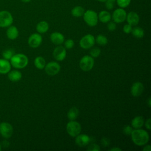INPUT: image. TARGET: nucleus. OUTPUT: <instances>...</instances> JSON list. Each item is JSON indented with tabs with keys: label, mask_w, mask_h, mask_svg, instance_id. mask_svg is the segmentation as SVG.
Segmentation results:
<instances>
[{
	"label": "nucleus",
	"mask_w": 151,
	"mask_h": 151,
	"mask_svg": "<svg viewBox=\"0 0 151 151\" xmlns=\"http://www.w3.org/2000/svg\"><path fill=\"white\" fill-rule=\"evenodd\" d=\"M130 135L133 142L137 146H143L146 145L149 140L148 133L143 129H137L133 130Z\"/></svg>",
	"instance_id": "obj_1"
},
{
	"label": "nucleus",
	"mask_w": 151,
	"mask_h": 151,
	"mask_svg": "<svg viewBox=\"0 0 151 151\" xmlns=\"http://www.w3.org/2000/svg\"><path fill=\"white\" fill-rule=\"evenodd\" d=\"M10 63L13 67L18 69H22L27 65L28 63V58L23 54H16L10 59Z\"/></svg>",
	"instance_id": "obj_2"
},
{
	"label": "nucleus",
	"mask_w": 151,
	"mask_h": 151,
	"mask_svg": "<svg viewBox=\"0 0 151 151\" xmlns=\"http://www.w3.org/2000/svg\"><path fill=\"white\" fill-rule=\"evenodd\" d=\"M83 19L85 22L90 27H94L98 23V14L93 10L88 9L84 12Z\"/></svg>",
	"instance_id": "obj_3"
},
{
	"label": "nucleus",
	"mask_w": 151,
	"mask_h": 151,
	"mask_svg": "<svg viewBox=\"0 0 151 151\" xmlns=\"http://www.w3.org/2000/svg\"><path fill=\"white\" fill-rule=\"evenodd\" d=\"M66 130L70 136L76 137L80 133L81 127L78 122L75 120H70L67 124Z\"/></svg>",
	"instance_id": "obj_4"
},
{
	"label": "nucleus",
	"mask_w": 151,
	"mask_h": 151,
	"mask_svg": "<svg viewBox=\"0 0 151 151\" xmlns=\"http://www.w3.org/2000/svg\"><path fill=\"white\" fill-rule=\"evenodd\" d=\"M13 21V17L9 11L5 10L0 11V27H8L12 25Z\"/></svg>",
	"instance_id": "obj_5"
},
{
	"label": "nucleus",
	"mask_w": 151,
	"mask_h": 151,
	"mask_svg": "<svg viewBox=\"0 0 151 151\" xmlns=\"http://www.w3.org/2000/svg\"><path fill=\"white\" fill-rule=\"evenodd\" d=\"M94 64V61L92 57L90 55H84L81 58L79 65L83 71H88L93 68Z\"/></svg>",
	"instance_id": "obj_6"
},
{
	"label": "nucleus",
	"mask_w": 151,
	"mask_h": 151,
	"mask_svg": "<svg viewBox=\"0 0 151 151\" xmlns=\"http://www.w3.org/2000/svg\"><path fill=\"white\" fill-rule=\"evenodd\" d=\"M95 43V38L91 34H87L83 37L79 42L80 47L83 49H89L92 47Z\"/></svg>",
	"instance_id": "obj_7"
},
{
	"label": "nucleus",
	"mask_w": 151,
	"mask_h": 151,
	"mask_svg": "<svg viewBox=\"0 0 151 151\" xmlns=\"http://www.w3.org/2000/svg\"><path fill=\"white\" fill-rule=\"evenodd\" d=\"M13 133L12 126L8 122H2L0 123V134L1 135L5 138H10Z\"/></svg>",
	"instance_id": "obj_8"
},
{
	"label": "nucleus",
	"mask_w": 151,
	"mask_h": 151,
	"mask_svg": "<svg viewBox=\"0 0 151 151\" xmlns=\"http://www.w3.org/2000/svg\"><path fill=\"white\" fill-rule=\"evenodd\" d=\"M126 15L127 13L124 8H119L114 11L111 17L115 23H121L126 20Z\"/></svg>",
	"instance_id": "obj_9"
},
{
	"label": "nucleus",
	"mask_w": 151,
	"mask_h": 151,
	"mask_svg": "<svg viewBox=\"0 0 151 151\" xmlns=\"http://www.w3.org/2000/svg\"><path fill=\"white\" fill-rule=\"evenodd\" d=\"M60 64L55 61L50 62L45 66V73L50 76L56 75L60 71Z\"/></svg>",
	"instance_id": "obj_10"
},
{
	"label": "nucleus",
	"mask_w": 151,
	"mask_h": 151,
	"mask_svg": "<svg viewBox=\"0 0 151 151\" xmlns=\"http://www.w3.org/2000/svg\"><path fill=\"white\" fill-rule=\"evenodd\" d=\"M42 41V37L38 33L31 34L28 40V45L32 48H37L40 45Z\"/></svg>",
	"instance_id": "obj_11"
},
{
	"label": "nucleus",
	"mask_w": 151,
	"mask_h": 151,
	"mask_svg": "<svg viewBox=\"0 0 151 151\" xmlns=\"http://www.w3.org/2000/svg\"><path fill=\"white\" fill-rule=\"evenodd\" d=\"M66 50L65 47L60 45L57 47L53 51V56L57 61H63L66 57Z\"/></svg>",
	"instance_id": "obj_12"
},
{
	"label": "nucleus",
	"mask_w": 151,
	"mask_h": 151,
	"mask_svg": "<svg viewBox=\"0 0 151 151\" xmlns=\"http://www.w3.org/2000/svg\"><path fill=\"white\" fill-rule=\"evenodd\" d=\"M76 137L75 143L80 147H84L88 145L90 142V137L85 134H79Z\"/></svg>",
	"instance_id": "obj_13"
},
{
	"label": "nucleus",
	"mask_w": 151,
	"mask_h": 151,
	"mask_svg": "<svg viewBox=\"0 0 151 151\" xmlns=\"http://www.w3.org/2000/svg\"><path fill=\"white\" fill-rule=\"evenodd\" d=\"M144 90V86L140 82H135L131 87L130 93L134 97H138L142 94Z\"/></svg>",
	"instance_id": "obj_14"
},
{
	"label": "nucleus",
	"mask_w": 151,
	"mask_h": 151,
	"mask_svg": "<svg viewBox=\"0 0 151 151\" xmlns=\"http://www.w3.org/2000/svg\"><path fill=\"white\" fill-rule=\"evenodd\" d=\"M126 19L129 24L132 26H135L139 22V16L136 12L131 11L127 14Z\"/></svg>",
	"instance_id": "obj_15"
},
{
	"label": "nucleus",
	"mask_w": 151,
	"mask_h": 151,
	"mask_svg": "<svg viewBox=\"0 0 151 151\" xmlns=\"http://www.w3.org/2000/svg\"><path fill=\"white\" fill-rule=\"evenodd\" d=\"M50 40L55 45H60L64 42V37L60 32H54L50 35Z\"/></svg>",
	"instance_id": "obj_16"
},
{
	"label": "nucleus",
	"mask_w": 151,
	"mask_h": 151,
	"mask_svg": "<svg viewBox=\"0 0 151 151\" xmlns=\"http://www.w3.org/2000/svg\"><path fill=\"white\" fill-rule=\"evenodd\" d=\"M11 69L10 62L4 58H0V74H7Z\"/></svg>",
	"instance_id": "obj_17"
},
{
	"label": "nucleus",
	"mask_w": 151,
	"mask_h": 151,
	"mask_svg": "<svg viewBox=\"0 0 151 151\" xmlns=\"http://www.w3.org/2000/svg\"><path fill=\"white\" fill-rule=\"evenodd\" d=\"M7 37L12 40H15L19 35V31L18 28L14 25H10L8 27L6 32Z\"/></svg>",
	"instance_id": "obj_18"
},
{
	"label": "nucleus",
	"mask_w": 151,
	"mask_h": 151,
	"mask_svg": "<svg viewBox=\"0 0 151 151\" xmlns=\"http://www.w3.org/2000/svg\"><path fill=\"white\" fill-rule=\"evenodd\" d=\"M8 77L10 81L17 82L19 81L22 78V73L17 70H10L8 73Z\"/></svg>",
	"instance_id": "obj_19"
},
{
	"label": "nucleus",
	"mask_w": 151,
	"mask_h": 151,
	"mask_svg": "<svg viewBox=\"0 0 151 151\" xmlns=\"http://www.w3.org/2000/svg\"><path fill=\"white\" fill-rule=\"evenodd\" d=\"M144 119L143 117L138 116L134 117L131 122V124L132 127L135 129H140L144 124Z\"/></svg>",
	"instance_id": "obj_20"
},
{
	"label": "nucleus",
	"mask_w": 151,
	"mask_h": 151,
	"mask_svg": "<svg viewBox=\"0 0 151 151\" xmlns=\"http://www.w3.org/2000/svg\"><path fill=\"white\" fill-rule=\"evenodd\" d=\"M111 18V16L107 11H101L98 14V19L102 23L109 22Z\"/></svg>",
	"instance_id": "obj_21"
},
{
	"label": "nucleus",
	"mask_w": 151,
	"mask_h": 151,
	"mask_svg": "<svg viewBox=\"0 0 151 151\" xmlns=\"http://www.w3.org/2000/svg\"><path fill=\"white\" fill-rule=\"evenodd\" d=\"M49 29V25L46 21H41L38 23L36 27V29L38 32L41 34H44L47 32Z\"/></svg>",
	"instance_id": "obj_22"
},
{
	"label": "nucleus",
	"mask_w": 151,
	"mask_h": 151,
	"mask_svg": "<svg viewBox=\"0 0 151 151\" xmlns=\"http://www.w3.org/2000/svg\"><path fill=\"white\" fill-rule=\"evenodd\" d=\"M79 115V110L76 107H73L71 108L67 113V117L70 120H75Z\"/></svg>",
	"instance_id": "obj_23"
},
{
	"label": "nucleus",
	"mask_w": 151,
	"mask_h": 151,
	"mask_svg": "<svg viewBox=\"0 0 151 151\" xmlns=\"http://www.w3.org/2000/svg\"><path fill=\"white\" fill-rule=\"evenodd\" d=\"M34 65L38 69L42 70L45 66V60L42 57L38 56L34 60Z\"/></svg>",
	"instance_id": "obj_24"
},
{
	"label": "nucleus",
	"mask_w": 151,
	"mask_h": 151,
	"mask_svg": "<svg viewBox=\"0 0 151 151\" xmlns=\"http://www.w3.org/2000/svg\"><path fill=\"white\" fill-rule=\"evenodd\" d=\"M84 9L81 6H76L71 10V14L74 17H80L84 13Z\"/></svg>",
	"instance_id": "obj_25"
},
{
	"label": "nucleus",
	"mask_w": 151,
	"mask_h": 151,
	"mask_svg": "<svg viewBox=\"0 0 151 151\" xmlns=\"http://www.w3.org/2000/svg\"><path fill=\"white\" fill-rule=\"evenodd\" d=\"M131 32L134 37L137 38H141L144 36V31L139 27H136L132 28Z\"/></svg>",
	"instance_id": "obj_26"
},
{
	"label": "nucleus",
	"mask_w": 151,
	"mask_h": 151,
	"mask_svg": "<svg viewBox=\"0 0 151 151\" xmlns=\"http://www.w3.org/2000/svg\"><path fill=\"white\" fill-rule=\"evenodd\" d=\"M95 41H96V42L100 45H101V46H103V45H105L107 44L108 42V40L107 38V37L103 35H101V34H100V35H98L95 40Z\"/></svg>",
	"instance_id": "obj_27"
},
{
	"label": "nucleus",
	"mask_w": 151,
	"mask_h": 151,
	"mask_svg": "<svg viewBox=\"0 0 151 151\" xmlns=\"http://www.w3.org/2000/svg\"><path fill=\"white\" fill-rule=\"evenodd\" d=\"M15 54V51L12 49H6L4 50L2 53V57L3 58L7 60H10L11 57Z\"/></svg>",
	"instance_id": "obj_28"
},
{
	"label": "nucleus",
	"mask_w": 151,
	"mask_h": 151,
	"mask_svg": "<svg viewBox=\"0 0 151 151\" xmlns=\"http://www.w3.org/2000/svg\"><path fill=\"white\" fill-rule=\"evenodd\" d=\"M116 2L120 8H125L129 5L131 0H116Z\"/></svg>",
	"instance_id": "obj_29"
},
{
	"label": "nucleus",
	"mask_w": 151,
	"mask_h": 151,
	"mask_svg": "<svg viewBox=\"0 0 151 151\" xmlns=\"http://www.w3.org/2000/svg\"><path fill=\"white\" fill-rule=\"evenodd\" d=\"M90 55L93 58H97L98 57L100 53H101V50L99 48H93V49L91 50L90 51Z\"/></svg>",
	"instance_id": "obj_30"
},
{
	"label": "nucleus",
	"mask_w": 151,
	"mask_h": 151,
	"mask_svg": "<svg viewBox=\"0 0 151 151\" xmlns=\"http://www.w3.org/2000/svg\"><path fill=\"white\" fill-rule=\"evenodd\" d=\"M74 45V42L71 39H68L64 42V47L66 49H71Z\"/></svg>",
	"instance_id": "obj_31"
},
{
	"label": "nucleus",
	"mask_w": 151,
	"mask_h": 151,
	"mask_svg": "<svg viewBox=\"0 0 151 151\" xmlns=\"http://www.w3.org/2000/svg\"><path fill=\"white\" fill-rule=\"evenodd\" d=\"M88 151H99L100 148L99 146L96 143H91L87 147Z\"/></svg>",
	"instance_id": "obj_32"
},
{
	"label": "nucleus",
	"mask_w": 151,
	"mask_h": 151,
	"mask_svg": "<svg viewBox=\"0 0 151 151\" xmlns=\"http://www.w3.org/2000/svg\"><path fill=\"white\" fill-rule=\"evenodd\" d=\"M133 131V129H132V127L130 126H125L123 129V133L126 134V135H127V136H129L131 134L132 132Z\"/></svg>",
	"instance_id": "obj_33"
},
{
	"label": "nucleus",
	"mask_w": 151,
	"mask_h": 151,
	"mask_svg": "<svg viewBox=\"0 0 151 151\" xmlns=\"http://www.w3.org/2000/svg\"><path fill=\"white\" fill-rule=\"evenodd\" d=\"M107 29L110 31H113L116 29V23L113 21V22H107Z\"/></svg>",
	"instance_id": "obj_34"
},
{
	"label": "nucleus",
	"mask_w": 151,
	"mask_h": 151,
	"mask_svg": "<svg viewBox=\"0 0 151 151\" xmlns=\"http://www.w3.org/2000/svg\"><path fill=\"white\" fill-rule=\"evenodd\" d=\"M123 30L124 31V32H125L126 34H129L132 32V26L130 25V24H125L123 27Z\"/></svg>",
	"instance_id": "obj_35"
},
{
	"label": "nucleus",
	"mask_w": 151,
	"mask_h": 151,
	"mask_svg": "<svg viewBox=\"0 0 151 151\" xmlns=\"http://www.w3.org/2000/svg\"><path fill=\"white\" fill-rule=\"evenodd\" d=\"M101 143L103 147H107L110 145V140L107 137H103L101 140Z\"/></svg>",
	"instance_id": "obj_36"
},
{
	"label": "nucleus",
	"mask_w": 151,
	"mask_h": 151,
	"mask_svg": "<svg viewBox=\"0 0 151 151\" xmlns=\"http://www.w3.org/2000/svg\"><path fill=\"white\" fill-rule=\"evenodd\" d=\"M105 5H106V8L109 9V10H111L113 8V6H114V2H112L110 1H108L107 0L106 2H105Z\"/></svg>",
	"instance_id": "obj_37"
},
{
	"label": "nucleus",
	"mask_w": 151,
	"mask_h": 151,
	"mask_svg": "<svg viewBox=\"0 0 151 151\" xmlns=\"http://www.w3.org/2000/svg\"><path fill=\"white\" fill-rule=\"evenodd\" d=\"M145 127H146L147 129H148L149 130H150L151 129V120H150V118H149L146 120V121L145 122Z\"/></svg>",
	"instance_id": "obj_38"
},
{
	"label": "nucleus",
	"mask_w": 151,
	"mask_h": 151,
	"mask_svg": "<svg viewBox=\"0 0 151 151\" xmlns=\"http://www.w3.org/2000/svg\"><path fill=\"white\" fill-rule=\"evenodd\" d=\"M9 142H8V141H6V140H4V141H3L2 142V144H1V146L2 147H8V146H9Z\"/></svg>",
	"instance_id": "obj_39"
},
{
	"label": "nucleus",
	"mask_w": 151,
	"mask_h": 151,
	"mask_svg": "<svg viewBox=\"0 0 151 151\" xmlns=\"http://www.w3.org/2000/svg\"><path fill=\"white\" fill-rule=\"evenodd\" d=\"M143 150L144 151H150L151 150V146L149 145H146L144 146V147L143 148Z\"/></svg>",
	"instance_id": "obj_40"
},
{
	"label": "nucleus",
	"mask_w": 151,
	"mask_h": 151,
	"mask_svg": "<svg viewBox=\"0 0 151 151\" xmlns=\"http://www.w3.org/2000/svg\"><path fill=\"white\" fill-rule=\"evenodd\" d=\"M110 151H121L122 149L119 147H113L111 149H110L109 150Z\"/></svg>",
	"instance_id": "obj_41"
},
{
	"label": "nucleus",
	"mask_w": 151,
	"mask_h": 151,
	"mask_svg": "<svg viewBox=\"0 0 151 151\" xmlns=\"http://www.w3.org/2000/svg\"><path fill=\"white\" fill-rule=\"evenodd\" d=\"M147 105H148L149 107H151V101H150V97H149V99H147Z\"/></svg>",
	"instance_id": "obj_42"
},
{
	"label": "nucleus",
	"mask_w": 151,
	"mask_h": 151,
	"mask_svg": "<svg viewBox=\"0 0 151 151\" xmlns=\"http://www.w3.org/2000/svg\"><path fill=\"white\" fill-rule=\"evenodd\" d=\"M23 2H25V3H27V2H30L31 1H32V0H21Z\"/></svg>",
	"instance_id": "obj_43"
},
{
	"label": "nucleus",
	"mask_w": 151,
	"mask_h": 151,
	"mask_svg": "<svg viewBox=\"0 0 151 151\" xmlns=\"http://www.w3.org/2000/svg\"><path fill=\"white\" fill-rule=\"evenodd\" d=\"M96 1H98L101 2H105L107 0H96Z\"/></svg>",
	"instance_id": "obj_44"
},
{
	"label": "nucleus",
	"mask_w": 151,
	"mask_h": 151,
	"mask_svg": "<svg viewBox=\"0 0 151 151\" xmlns=\"http://www.w3.org/2000/svg\"><path fill=\"white\" fill-rule=\"evenodd\" d=\"M108 1H111V2H114H114H116V0H108Z\"/></svg>",
	"instance_id": "obj_45"
},
{
	"label": "nucleus",
	"mask_w": 151,
	"mask_h": 151,
	"mask_svg": "<svg viewBox=\"0 0 151 151\" xmlns=\"http://www.w3.org/2000/svg\"><path fill=\"white\" fill-rule=\"evenodd\" d=\"M2 150V146H1V144L0 143V151Z\"/></svg>",
	"instance_id": "obj_46"
}]
</instances>
